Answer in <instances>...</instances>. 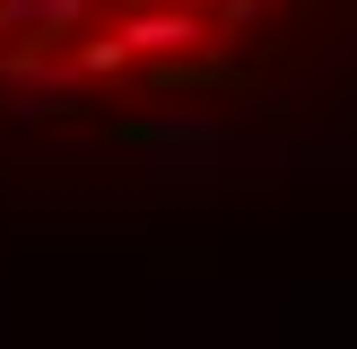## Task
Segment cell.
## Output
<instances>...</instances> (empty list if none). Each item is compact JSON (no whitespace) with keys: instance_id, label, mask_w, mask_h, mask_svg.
Wrapping results in <instances>:
<instances>
[{"instance_id":"obj_1","label":"cell","mask_w":357,"mask_h":349,"mask_svg":"<svg viewBox=\"0 0 357 349\" xmlns=\"http://www.w3.org/2000/svg\"><path fill=\"white\" fill-rule=\"evenodd\" d=\"M271 0H0V114H87L209 70Z\"/></svg>"}]
</instances>
